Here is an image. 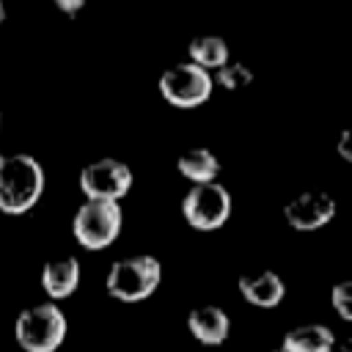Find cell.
Returning <instances> with one entry per match:
<instances>
[{
    "label": "cell",
    "mask_w": 352,
    "mask_h": 352,
    "mask_svg": "<svg viewBox=\"0 0 352 352\" xmlns=\"http://www.w3.org/2000/svg\"><path fill=\"white\" fill-rule=\"evenodd\" d=\"M44 192V168L33 154H0V209L22 214Z\"/></svg>",
    "instance_id": "1"
},
{
    "label": "cell",
    "mask_w": 352,
    "mask_h": 352,
    "mask_svg": "<svg viewBox=\"0 0 352 352\" xmlns=\"http://www.w3.org/2000/svg\"><path fill=\"white\" fill-rule=\"evenodd\" d=\"M160 280H162L160 258L148 253H138V256L113 261V267L107 270L104 286H107V294L121 302H140L157 292Z\"/></svg>",
    "instance_id": "2"
},
{
    "label": "cell",
    "mask_w": 352,
    "mask_h": 352,
    "mask_svg": "<svg viewBox=\"0 0 352 352\" xmlns=\"http://www.w3.org/2000/svg\"><path fill=\"white\" fill-rule=\"evenodd\" d=\"M66 316L55 302H38L25 308L14 322L16 344L25 352H55L66 338Z\"/></svg>",
    "instance_id": "3"
},
{
    "label": "cell",
    "mask_w": 352,
    "mask_h": 352,
    "mask_svg": "<svg viewBox=\"0 0 352 352\" xmlns=\"http://www.w3.org/2000/svg\"><path fill=\"white\" fill-rule=\"evenodd\" d=\"M124 212L113 201H82L72 220V234L85 250H104L121 234Z\"/></svg>",
    "instance_id": "4"
},
{
    "label": "cell",
    "mask_w": 352,
    "mask_h": 352,
    "mask_svg": "<svg viewBox=\"0 0 352 352\" xmlns=\"http://www.w3.org/2000/svg\"><path fill=\"white\" fill-rule=\"evenodd\" d=\"M214 91V77L212 72L184 60V63H176L170 69H165L160 74V94L168 104L173 107H182V110H190V107H198L204 104Z\"/></svg>",
    "instance_id": "5"
},
{
    "label": "cell",
    "mask_w": 352,
    "mask_h": 352,
    "mask_svg": "<svg viewBox=\"0 0 352 352\" xmlns=\"http://www.w3.org/2000/svg\"><path fill=\"white\" fill-rule=\"evenodd\" d=\"M231 192L220 182L192 184L182 198V214L198 231H214L226 226V220L231 217Z\"/></svg>",
    "instance_id": "6"
},
{
    "label": "cell",
    "mask_w": 352,
    "mask_h": 352,
    "mask_svg": "<svg viewBox=\"0 0 352 352\" xmlns=\"http://www.w3.org/2000/svg\"><path fill=\"white\" fill-rule=\"evenodd\" d=\"M132 168L116 157H102L80 170V190L85 201H113L118 204L132 190Z\"/></svg>",
    "instance_id": "7"
},
{
    "label": "cell",
    "mask_w": 352,
    "mask_h": 352,
    "mask_svg": "<svg viewBox=\"0 0 352 352\" xmlns=\"http://www.w3.org/2000/svg\"><path fill=\"white\" fill-rule=\"evenodd\" d=\"M336 212H338V204L330 192L305 190L283 206V220L294 231H316V228H324L336 217Z\"/></svg>",
    "instance_id": "8"
},
{
    "label": "cell",
    "mask_w": 352,
    "mask_h": 352,
    "mask_svg": "<svg viewBox=\"0 0 352 352\" xmlns=\"http://www.w3.org/2000/svg\"><path fill=\"white\" fill-rule=\"evenodd\" d=\"M190 336L204 346H220L231 333V319L220 305H198L187 314Z\"/></svg>",
    "instance_id": "9"
},
{
    "label": "cell",
    "mask_w": 352,
    "mask_h": 352,
    "mask_svg": "<svg viewBox=\"0 0 352 352\" xmlns=\"http://www.w3.org/2000/svg\"><path fill=\"white\" fill-rule=\"evenodd\" d=\"M239 294L256 308H275L286 297V283L278 272L261 270V272H250L239 278Z\"/></svg>",
    "instance_id": "10"
},
{
    "label": "cell",
    "mask_w": 352,
    "mask_h": 352,
    "mask_svg": "<svg viewBox=\"0 0 352 352\" xmlns=\"http://www.w3.org/2000/svg\"><path fill=\"white\" fill-rule=\"evenodd\" d=\"M41 286L52 300H63L77 292L80 286V261L74 256L52 258L41 270Z\"/></svg>",
    "instance_id": "11"
},
{
    "label": "cell",
    "mask_w": 352,
    "mask_h": 352,
    "mask_svg": "<svg viewBox=\"0 0 352 352\" xmlns=\"http://www.w3.org/2000/svg\"><path fill=\"white\" fill-rule=\"evenodd\" d=\"M176 168H179V173H182L187 182H192V184H209V182H217L220 160L214 157L212 148L195 146V148H187V151L179 154Z\"/></svg>",
    "instance_id": "12"
},
{
    "label": "cell",
    "mask_w": 352,
    "mask_h": 352,
    "mask_svg": "<svg viewBox=\"0 0 352 352\" xmlns=\"http://www.w3.org/2000/svg\"><path fill=\"white\" fill-rule=\"evenodd\" d=\"M283 346H289L292 352H333L336 346V336L327 324L322 322H308V324H297L283 336Z\"/></svg>",
    "instance_id": "13"
},
{
    "label": "cell",
    "mask_w": 352,
    "mask_h": 352,
    "mask_svg": "<svg viewBox=\"0 0 352 352\" xmlns=\"http://www.w3.org/2000/svg\"><path fill=\"white\" fill-rule=\"evenodd\" d=\"M187 52H190V63H195V66H201L206 72H217V69H223L231 60V52H228L226 38L223 36H212V33L195 36L190 41Z\"/></svg>",
    "instance_id": "14"
},
{
    "label": "cell",
    "mask_w": 352,
    "mask_h": 352,
    "mask_svg": "<svg viewBox=\"0 0 352 352\" xmlns=\"http://www.w3.org/2000/svg\"><path fill=\"white\" fill-rule=\"evenodd\" d=\"M253 82V72L250 66L239 63V60H228L223 69L214 72V85L226 88V91H239V88H248Z\"/></svg>",
    "instance_id": "15"
},
{
    "label": "cell",
    "mask_w": 352,
    "mask_h": 352,
    "mask_svg": "<svg viewBox=\"0 0 352 352\" xmlns=\"http://www.w3.org/2000/svg\"><path fill=\"white\" fill-rule=\"evenodd\" d=\"M330 305L336 308V314L344 322H352V278H344V280L333 283V289H330Z\"/></svg>",
    "instance_id": "16"
},
{
    "label": "cell",
    "mask_w": 352,
    "mask_h": 352,
    "mask_svg": "<svg viewBox=\"0 0 352 352\" xmlns=\"http://www.w3.org/2000/svg\"><path fill=\"white\" fill-rule=\"evenodd\" d=\"M336 151H338L341 160L352 162V126L341 129V135H338V140H336Z\"/></svg>",
    "instance_id": "17"
},
{
    "label": "cell",
    "mask_w": 352,
    "mask_h": 352,
    "mask_svg": "<svg viewBox=\"0 0 352 352\" xmlns=\"http://www.w3.org/2000/svg\"><path fill=\"white\" fill-rule=\"evenodd\" d=\"M82 0H55V8L58 11H63V14H77V11H82Z\"/></svg>",
    "instance_id": "18"
},
{
    "label": "cell",
    "mask_w": 352,
    "mask_h": 352,
    "mask_svg": "<svg viewBox=\"0 0 352 352\" xmlns=\"http://www.w3.org/2000/svg\"><path fill=\"white\" fill-rule=\"evenodd\" d=\"M341 352H352V336H346V338L341 341Z\"/></svg>",
    "instance_id": "19"
},
{
    "label": "cell",
    "mask_w": 352,
    "mask_h": 352,
    "mask_svg": "<svg viewBox=\"0 0 352 352\" xmlns=\"http://www.w3.org/2000/svg\"><path fill=\"white\" fill-rule=\"evenodd\" d=\"M270 352H292V349H289V346H283V344H280V346H278V349H270Z\"/></svg>",
    "instance_id": "20"
},
{
    "label": "cell",
    "mask_w": 352,
    "mask_h": 352,
    "mask_svg": "<svg viewBox=\"0 0 352 352\" xmlns=\"http://www.w3.org/2000/svg\"><path fill=\"white\" fill-rule=\"evenodd\" d=\"M3 19H6V6L0 3V22H3Z\"/></svg>",
    "instance_id": "21"
},
{
    "label": "cell",
    "mask_w": 352,
    "mask_h": 352,
    "mask_svg": "<svg viewBox=\"0 0 352 352\" xmlns=\"http://www.w3.org/2000/svg\"><path fill=\"white\" fill-rule=\"evenodd\" d=\"M0 121H3V118H0Z\"/></svg>",
    "instance_id": "22"
}]
</instances>
